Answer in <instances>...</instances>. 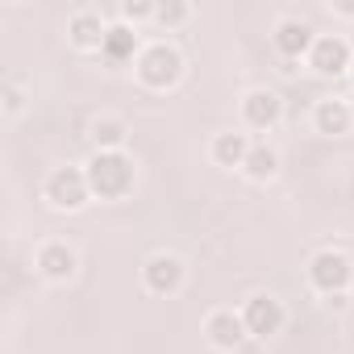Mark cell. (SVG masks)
Returning <instances> with one entry per match:
<instances>
[{
  "label": "cell",
  "mask_w": 354,
  "mask_h": 354,
  "mask_svg": "<svg viewBox=\"0 0 354 354\" xmlns=\"http://www.w3.org/2000/svg\"><path fill=\"white\" fill-rule=\"evenodd\" d=\"M308 67L325 80H337V75H350L354 67V50L342 34H317L313 50H308Z\"/></svg>",
  "instance_id": "52a82bcc"
},
{
  "label": "cell",
  "mask_w": 354,
  "mask_h": 354,
  "mask_svg": "<svg viewBox=\"0 0 354 354\" xmlns=\"http://www.w3.org/2000/svg\"><path fill=\"white\" fill-rule=\"evenodd\" d=\"M313 42H317V34H313V26L304 17H279L275 30H271V46L283 59H308Z\"/></svg>",
  "instance_id": "30bf717a"
},
{
  "label": "cell",
  "mask_w": 354,
  "mask_h": 354,
  "mask_svg": "<svg viewBox=\"0 0 354 354\" xmlns=\"http://www.w3.org/2000/svg\"><path fill=\"white\" fill-rule=\"evenodd\" d=\"M133 71H138L142 88H150V92H167V88H175V84L184 80V55L175 50L171 42L158 38V42H146V46H142Z\"/></svg>",
  "instance_id": "7a4b0ae2"
},
{
  "label": "cell",
  "mask_w": 354,
  "mask_h": 354,
  "mask_svg": "<svg viewBox=\"0 0 354 354\" xmlns=\"http://www.w3.org/2000/svg\"><path fill=\"white\" fill-rule=\"evenodd\" d=\"M138 55H142L138 30H133V26H125V21H113V26H109V34H104L100 59H109L113 67H121V63H138Z\"/></svg>",
  "instance_id": "5bb4252c"
},
{
  "label": "cell",
  "mask_w": 354,
  "mask_h": 354,
  "mask_svg": "<svg viewBox=\"0 0 354 354\" xmlns=\"http://www.w3.org/2000/svg\"><path fill=\"white\" fill-rule=\"evenodd\" d=\"M250 146H254V142H250L246 133H234V129H230V133H217V138H213L209 154H213V162H217V167H238V171H242V162H246Z\"/></svg>",
  "instance_id": "2e32d148"
},
{
  "label": "cell",
  "mask_w": 354,
  "mask_h": 354,
  "mask_svg": "<svg viewBox=\"0 0 354 354\" xmlns=\"http://www.w3.org/2000/svg\"><path fill=\"white\" fill-rule=\"evenodd\" d=\"M129 142V125L121 117H96L92 121V146L96 150H125Z\"/></svg>",
  "instance_id": "e0dca14e"
},
{
  "label": "cell",
  "mask_w": 354,
  "mask_h": 354,
  "mask_svg": "<svg viewBox=\"0 0 354 354\" xmlns=\"http://www.w3.org/2000/svg\"><path fill=\"white\" fill-rule=\"evenodd\" d=\"M242 175H246V180H254V184L275 180V175H279V150L267 146V142H254L250 154H246V162H242Z\"/></svg>",
  "instance_id": "9a60e30c"
},
{
  "label": "cell",
  "mask_w": 354,
  "mask_h": 354,
  "mask_svg": "<svg viewBox=\"0 0 354 354\" xmlns=\"http://www.w3.org/2000/svg\"><path fill=\"white\" fill-rule=\"evenodd\" d=\"M121 21L125 26H142V21H154V0H125L121 5Z\"/></svg>",
  "instance_id": "d6986e66"
},
{
  "label": "cell",
  "mask_w": 354,
  "mask_h": 354,
  "mask_svg": "<svg viewBox=\"0 0 354 354\" xmlns=\"http://www.w3.org/2000/svg\"><path fill=\"white\" fill-rule=\"evenodd\" d=\"M350 84H354V67H350Z\"/></svg>",
  "instance_id": "7402d4cb"
},
{
  "label": "cell",
  "mask_w": 354,
  "mask_h": 354,
  "mask_svg": "<svg viewBox=\"0 0 354 354\" xmlns=\"http://www.w3.org/2000/svg\"><path fill=\"white\" fill-rule=\"evenodd\" d=\"M21 109H26V92H21L17 84H5V113H9V117H17Z\"/></svg>",
  "instance_id": "ffe728a7"
},
{
  "label": "cell",
  "mask_w": 354,
  "mask_h": 354,
  "mask_svg": "<svg viewBox=\"0 0 354 354\" xmlns=\"http://www.w3.org/2000/svg\"><path fill=\"white\" fill-rule=\"evenodd\" d=\"M308 283H313V292H321L325 300H329V296H346L350 283H354V263H350V254H342V250H317V254L308 259Z\"/></svg>",
  "instance_id": "3957f363"
},
{
  "label": "cell",
  "mask_w": 354,
  "mask_h": 354,
  "mask_svg": "<svg viewBox=\"0 0 354 354\" xmlns=\"http://www.w3.org/2000/svg\"><path fill=\"white\" fill-rule=\"evenodd\" d=\"M279 117H283V96L275 88H250L242 96V121L250 129H271L279 125Z\"/></svg>",
  "instance_id": "8fae6325"
},
{
  "label": "cell",
  "mask_w": 354,
  "mask_h": 354,
  "mask_svg": "<svg viewBox=\"0 0 354 354\" xmlns=\"http://www.w3.org/2000/svg\"><path fill=\"white\" fill-rule=\"evenodd\" d=\"M205 337H209V346H217V350H225V354H234V350H242V346L250 342L246 321H242V313H234V308H213V313L205 317Z\"/></svg>",
  "instance_id": "9c48e42d"
},
{
  "label": "cell",
  "mask_w": 354,
  "mask_h": 354,
  "mask_svg": "<svg viewBox=\"0 0 354 354\" xmlns=\"http://www.w3.org/2000/svg\"><path fill=\"white\" fill-rule=\"evenodd\" d=\"M313 129L325 133V138H342V133L354 129V109L346 100H337V96H325L313 109Z\"/></svg>",
  "instance_id": "4fadbf2b"
},
{
  "label": "cell",
  "mask_w": 354,
  "mask_h": 354,
  "mask_svg": "<svg viewBox=\"0 0 354 354\" xmlns=\"http://www.w3.org/2000/svg\"><path fill=\"white\" fill-rule=\"evenodd\" d=\"M238 313H242V321H246V333L259 337V342L275 337V333L283 329V321H288L279 296H271V292H254V296H246V304H242Z\"/></svg>",
  "instance_id": "8992f818"
},
{
  "label": "cell",
  "mask_w": 354,
  "mask_h": 354,
  "mask_svg": "<svg viewBox=\"0 0 354 354\" xmlns=\"http://www.w3.org/2000/svg\"><path fill=\"white\" fill-rule=\"evenodd\" d=\"M34 267H38V275L42 279H50V283H71L75 279V271H80V254H75V246H67V242H42L38 250H34Z\"/></svg>",
  "instance_id": "ba28073f"
},
{
  "label": "cell",
  "mask_w": 354,
  "mask_h": 354,
  "mask_svg": "<svg viewBox=\"0 0 354 354\" xmlns=\"http://www.w3.org/2000/svg\"><path fill=\"white\" fill-rule=\"evenodd\" d=\"M329 13H337V17H354V0H333Z\"/></svg>",
  "instance_id": "44dd1931"
},
{
  "label": "cell",
  "mask_w": 354,
  "mask_h": 354,
  "mask_svg": "<svg viewBox=\"0 0 354 354\" xmlns=\"http://www.w3.org/2000/svg\"><path fill=\"white\" fill-rule=\"evenodd\" d=\"M67 34H71V46L80 50H100L104 46V34H109V21L96 13V9H75L67 17Z\"/></svg>",
  "instance_id": "7c38bea8"
},
{
  "label": "cell",
  "mask_w": 354,
  "mask_h": 354,
  "mask_svg": "<svg viewBox=\"0 0 354 354\" xmlns=\"http://www.w3.org/2000/svg\"><path fill=\"white\" fill-rule=\"evenodd\" d=\"M184 279H188V267H184L180 254H171V250H158V254H150L142 263V288L150 296H175L184 288Z\"/></svg>",
  "instance_id": "5b68a950"
},
{
  "label": "cell",
  "mask_w": 354,
  "mask_h": 354,
  "mask_svg": "<svg viewBox=\"0 0 354 354\" xmlns=\"http://www.w3.org/2000/svg\"><path fill=\"white\" fill-rule=\"evenodd\" d=\"M84 171H88V188L96 201H125L138 184V162L125 150H92Z\"/></svg>",
  "instance_id": "6da1fadb"
},
{
  "label": "cell",
  "mask_w": 354,
  "mask_h": 354,
  "mask_svg": "<svg viewBox=\"0 0 354 354\" xmlns=\"http://www.w3.org/2000/svg\"><path fill=\"white\" fill-rule=\"evenodd\" d=\"M188 17H192V5H184V0H158L154 5V26H162V30L184 26Z\"/></svg>",
  "instance_id": "ac0fdd59"
},
{
  "label": "cell",
  "mask_w": 354,
  "mask_h": 354,
  "mask_svg": "<svg viewBox=\"0 0 354 354\" xmlns=\"http://www.w3.org/2000/svg\"><path fill=\"white\" fill-rule=\"evenodd\" d=\"M42 196L50 209H63V213H75L92 201V188H88V171L84 167H55L42 184Z\"/></svg>",
  "instance_id": "277c9868"
}]
</instances>
